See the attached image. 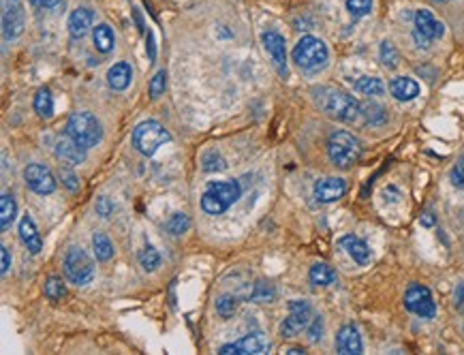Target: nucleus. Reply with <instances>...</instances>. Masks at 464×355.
Wrapping results in <instances>:
<instances>
[{
  "mask_svg": "<svg viewBox=\"0 0 464 355\" xmlns=\"http://www.w3.org/2000/svg\"><path fill=\"white\" fill-rule=\"evenodd\" d=\"M43 291H45V298L52 300V302H58V300H62L66 296V287H64L62 278H58V276H49L45 280Z\"/></svg>",
  "mask_w": 464,
  "mask_h": 355,
  "instance_id": "31",
  "label": "nucleus"
},
{
  "mask_svg": "<svg viewBox=\"0 0 464 355\" xmlns=\"http://www.w3.org/2000/svg\"><path fill=\"white\" fill-rule=\"evenodd\" d=\"M390 90L398 101H413L420 95V84L411 78H396L392 80Z\"/></svg>",
  "mask_w": 464,
  "mask_h": 355,
  "instance_id": "22",
  "label": "nucleus"
},
{
  "mask_svg": "<svg viewBox=\"0 0 464 355\" xmlns=\"http://www.w3.org/2000/svg\"><path fill=\"white\" fill-rule=\"evenodd\" d=\"M172 139V135L167 133V128L157 122V120H145L139 122L133 131V146L137 148V152H141L143 157H152L161 146H165Z\"/></svg>",
  "mask_w": 464,
  "mask_h": 355,
  "instance_id": "6",
  "label": "nucleus"
},
{
  "mask_svg": "<svg viewBox=\"0 0 464 355\" xmlns=\"http://www.w3.org/2000/svg\"><path fill=\"white\" fill-rule=\"evenodd\" d=\"M0 255H3V267H0V272H3V276L9 274V267H11V255H9V248L3 246L0 248Z\"/></svg>",
  "mask_w": 464,
  "mask_h": 355,
  "instance_id": "45",
  "label": "nucleus"
},
{
  "mask_svg": "<svg viewBox=\"0 0 464 355\" xmlns=\"http://www.w3.org/2000/svg\"><path fill=\"white\" fill-rule=\"evenodd\" d=\"M16 212H18V205H16L13 195L11 193H3V199H0V229L7 231L13 225Z\"/></svg>",
  "mask_w": 464,
  "mask_h": 355,
  "instance_id": "25",
  "label": "nucleus"
},
{
  "mask_svg": "<svg viewBox=\"0 0 464 355\" xmlns=\"http://www.w3.org/2000/svg\"><path fill=\"white\" fill-rule=\"evenodd\" d=\"M20 238L22 242L26 244V248L32 253V255H39L41 248H43V240L37 231V225L35 221L30 219V215H24L22 221H20Z\"/></svg>",
  "mask_w": 464,
  "mask_h": 355,
  "instance_id": "20",
  "label": "nucleus"
},
{
  "mask_svg": "<svg viewBox=\"0 0 464 355\" xmlns=\"http://www.w3.org/2000/svg\"><path fill=\"white\" fill-rule=\"evenodd\" d=\"M26 28V9L22 0H5L3 35L5 39H18Z\"/></svg>",
  "mask_w": 464,
  "mask_h": 355,
  "instance_id": "12",
  "label": "nucleus"
},
{
  "mask_svg": "<svg viewBox=\"0 0 464 355\" xmlns=\"http://www.w3.org/2000/svg\"><path fill=\"white\" fill-rule=\"evenodd\" d=\"M347 193V182L343 178H321L315 182V199L321 203H334Z\"/></svg>",
  "mask_w": 464,
  "mask_h": 355,
  "instance_id": "16",
  "label": "nucleus"
},
{
  "mask_svg": "<svg viewBox=\"0 0 464 355\" xmlns=\"http://www.w3.org/2000/svg\"><path fill=\"white\" fill-rule=\"evenodd\" d=\"M32 3L41 9H47V11H56L64 5V0H32Z\"/></svg>",
  "mask_w": 464,
  "mask_h": 355,
  "instance_id": "43",
  "label": "nucleus"
},
{
  "mask_svg": "<svg viewBox=\"0 0 464 355\" xmlns=\"http://www.w3.org/2000/svg\"><path fill=\"white\" fill-rule=\"evenodd\" d=\"M453 306H456V311L464 313V282H460L453 291Z\"/></svg>",
  "mask_w": 464,
  "mask_h": 355,
  "instance_id": "44",
  "label": "nucleus"
},
{
  "mask_svg": "<svg viewBox=\"0 0 464 355\" xmlns=\"http://www.w3.org/2000/svg\"><path fill=\"white\" fill-rule=\"evenodd\" d=\"M347 9L353 18H364L372 11V0H347Z\"/></svg>",
  "mask_w": 464,
  "mask_h": 355,
  "instance_id": "38",
  "label": "nucleus"
},
{
  "mask_svg": "<svg viewBox=\"0 0 464 355\" xmlns=\"http://www.w3.org/2000/svg\"><path fill=\"white\" fill-rule=\"evenodd\" d=\"M315 103L317 107L330 116L332 120L338 122H355L357 116H362L359 112V103L345 90L334 88V86H319L313 90Z\"/></svg>",
  "mask_w": 464,
  "mask_h": 355,
  "instance_id": "1",
  "label": "nucleus"
},
{
  "mask_svg": "<svg viewBox=\"0 0 464 355\" xmlns=\"http://www.w3.org/2000/svg\"><path fill=\"white\" fill-rule=\"evenodd\" d=\"M214 308H216L220 319H231V317H234V313H236V308H238V300L234 296H229V294H222V296L216 298Z\"/></svg>",
  "mask_w": 464,
  "mask_h": 355,
  "instance_id": "30",
  "label": "nucleus"
},
{
  "mask_svg": "<svg viewBox=\"0 0 464 355\" xmlns=\"http://www.w3.org/2000/svg\"><path fill=\"white\" fill-rule=\"evenodd\" d=\"M405 306L409 313L422 317V319H432L436 315V304L432 300V294L424 285H411L405 294Z\"/></svg>",
  "mask_w": 464,
  "mask_h": 355,
  "instance_id": "10",
  "label": "nucleus"
},
{
  "mask_svg": "<svg viewBox=\"0 0 464 355\" xmlns=\"http://www.w3.org/2000/svg\"><path fill=\"white\" fill-rule=\"evenodd\" d=\"M311 317H313L311 304H308L306 300H291V302H289V315H287V319H285L282 325H280V336H282V338H293V336H297L302 330L308 327V323L313 321Z\"/></svg>",
  "mask_w": 464,
  "mask_h": 355,
  "instance_id": "8",
  "label": "nucleus"
},
{
  "mask_svg": "<svg viewBox=\"0 0 464 355\" xmlns=\"http://www.w3.org/2000/svg\"><path fill=\"white\" fill-rule=\"evenodd\" d=\"M165 88H167V73L165 71H159V73L150 80V88H148L150 99H159L165 92Z\"/></svg>",
  "mask_w": 464,
  "mask_h": 355,
  "instance_id": "37",
  "label": "nucleus"
},
{
  "mask_svg": "<svg viewBox=\"0 0 464 355\" xmlns=\"http://www.w3.org/2000/svg\"><path fill=\"white\" fill-rule=\"evenodd\" d=\"M201 165H203V172H222L225 167H227V163H225V159L216 152V150H210V152H206L203 155V159H201Z\"/></svg>",
  "mask_w": 464,
  "mask_h": 355,
  "instance_id": "36",
  "label": "nucleus"
},
{
  "mask_svg": "<svg viewBox=\"0 0 464 355\" xmlns=\"http://www.w3.org/2000/svg\"><path fill=\"white\" fill-rule=\"evenodd\" d=\"M287 353H289V355H299V353H304V349H302V347H293V349H289Z\"/></svg>",
  "mask_w": 464,
  "mask_h": 355,
  "instance_id": "49",
  "label": "nucleus"
},
{
  "mask_svg": "<svg viewBox=\"0 0 464 355\" xmlns=\"http://www.w3.org/2000/svg\"><path fill=\"white\" fill-rule=\"evenodd\" d=\"M340 246H343V248L349 253V257H351L355 263H359V265H366V263H370V259H372L370 246H368L364 240L355 238V236H343V238H340Z\"/></svg>",
  "mask_w": 464,
  "mask_h": 355,
  "instance_id": "19",
  "label": "nucleus"
},
{
  "mask_svg": "<svg viewBox=\"0 0 464 355\" xmlns=\"http://www.w3.org/2000/svg\"><path fill=\"white\" fill-rule=\"evenodd\" d=\"M64 131H66V135H71L77 141V144H82L86 150L95 148L103 139V126L97 120V116H93L90 112L71 114V118L66 120Z\"/></svg>",
  "mask_w": 464,
  "mask_h": 355,
  "instance_id": "5",
  "label": "nucleus"
},
{
  "mask_svg": "<svg viewBox=\"0 0 464 355\" xmlns=\"http://www.w3.org/2000/svg\"><path fill=\"white\" fill-rule=\"evenodd\" d=\"M56 157L66 165H82L86 161V148L71 135H64L56 141Z\"/></svg>",
  "mask_w": 464,
  "mask_h": 355,
  "instance_id": "15",
  "label": "nucleus"
},
{
  "mask_svg": "<svg viewBox=\"0 0 464 355\" xmlns=\"http://www.w3.org/2000/svg\"><path fill=\"white\" fill-rule=\"evenodd\" d=\"M328 45L313 37V35H306L297 41V45L293 47V62L306 71V73H317L328 64Z\"/></svg>",
  "mask_w": 464,
  "mask_h": 355,
  "instance_id": "3",
  "label": "nucleus"
},
{
  "mask_svg": "<svg viewBox=\"0 0 464 355\" xmlns=\"http://www.w3.org/2000/svg\"><path fill=\"white\" fill-rule=\"evenodd\" d=\"M131 80H133V68L129 62H116L114 66H109L107 71V84L109 88L114 90H126L131 86Z\"/></svg>",
  "mask_w": 464,
  "mask_h": 355,
  "instance_id": "21",
  "label": "nucleus"
},
{
  "mask_svg": "<svg viewBox=\"0 0 464 355\" xmlns=\"http://www.w3.org/2000/svg\"><path fill=\"white\" fill-rule=\"evenodd\" d=\"M95 22V13L88 7H77L71 16H69V32L73 39H84Z\"/></svg>",
  "mask_w": 464,
  "mask_h": 355,
  "instance_id": "18",
  "label": "nucleus"
},
{
  "mask_svg": "<svg viewBox=\"0 0 464 355\" xmlns=\"http://www.w3.org/2000/svg\"><path fill=\"white\" fill-rule=\"evenodd\" d=\"M422 225H426V227H432V225H434V219H432V215H424V217H422Z\"/></svg>",
  "mask_w": 464,
  "mask_h": 355,
  "instance_id": "47",
  "label": "nucleus"
},
{
  "mask_svg": "<svg viewBox=\"0 0 464 355\" xmlns=\"http://www.w3.org/2000/svg\"><path fill=\"white\" fill-rule=\"evenodd\" d=\"M434 3H447V0H434Z\"/></svg>",
  "mask_w": 464,
  "mask_h": 355,
  "instance_id": "50",
  "label": "nucleus"
},
{
  "mask_svg": "<svg viewBox=\"0 0 464 355\" xmlns=\"http://www.w3.org/2000/svg\"><path fill=\"white\" fill-rule=\"evenodd\" d=\"M167 231L172 234V236H182V234H186L189 231V227H191V219L184 215V212H176V215L167 221Z\"/></svg>",
  "mask_w": 464,
  "mask_h": 355,
  "instance_id": "34",
  "label": "nucleus"
},
{
  "mask_svg": "<svg viewBox=\"0 0 464 355\" xmlns=\"http://www.w3.org/2000/svg\"><path fill=\"white\" fill-rule=\"evenodd\" d=\"M336 351L343 355H357L362 353V336L353 323H347L336 334Z\"/></svg>",
  "mask_w": 464,
  "mask_h": 355,
  "instance_id": "17",
  "label": "nucleus"
},
{
  "mask_svg": "<svg viewBox=\"0 0 464 355\" xmlns=\"http://www.w3.org/2000/svg\"><path fill=\"white\" fill-rule=\"evenodd\" d=\"M133 16H135V22H137L139 30H143V22H141V16H139V11H137V9H135V13H133Z\"/></svg>",
  "mask_w": 464,
  "mask_h": 355,
  "instance_id": "48",
  "label": "nucleus"
},
{
  "mask_svg": "<svg viewBox=\"0 0 464 355\" xmlns=\"http://www.w3.org/2000/svg\"><path fill=\"white\" fill-rule=\"evenodd\" d=\"M95 207H97V215H99L101 219H109V217H112V212H114V203H112L107 197H99Z\"/></svg>",
  "mask_w": 464,
  "mask_h": 355,
  "instance_id": "41",
  "label": "nucleus"
},
{
  "mask_svg": "<svg viewBox=\"0 0 464 355\" xmlns=\"http://www.w3.org/2000/svg\"><path fill=\"white\" fill-rule=\"evenodd\" d=\"M263 41V49L268 52V56L272 58V64L276 68V73L280 78H287V47H285V37L274 32V30H268L263 32L261 37Z\"/></svg>",
  "mask_w": 464,
  "mask_h": 355,
  "instance_id": "14",
  "label": "nucleus"
},
{
  "mask_svg": "<svg viewBox=\"0 0 464 355\" xmlns=\"http://www.w3.org/2000/svg\"><path fill=\"white\" fill-rule=\"evenodd\" d=\"M60 180H62V184H64L69 191H77V186H80V184H77V178H75L69 169H60Z\"/></svg>",
  "mask_w": 464,
  "mask_h": 355,
  "instance_id": "42",
  "label": "nucleus"
},
{
  "mask_svg": "<svg viewBox=\"0 0 464 355\" xmlns=\"http://www.w3.org/2000/svg\"><path fill=\"white\" fill-rule=\"evenodd\" d=\"M274 298H276V291H274V287L270 285V282H266V280H259L257 285L253 287V291H251V300L257 302V304L272 302Z\"/></svg>",
  "mask_w": 464,
  "mask_h": 355,
  "instance_id": "33",
  "label": "nucleus"
},
{
  "mask_svg": "<svg viewBox=\"0 0 464 355\" xmlns=\"http://www.w3.org/2000/svg\"><path fill=\"white\" fill-rule=\"evenodd\" d=\"M449 180H451V184H453L456 188L464 191V157H460V159L456 161V165H453V169H451V174H449Z\"/></svg>",
  "mask_w": 464,
  "mask_h": 355,
  "instance_id": "39",
  "label": "nucleus"
},
{
  "mask_svg": "<svg viewBox=\"0 0 464 355\" xmlns=\"http://www.w3.org/2000/svg\"><path fill=\"white\" fill-rule=\"evenodd\" d=\"M308 278H311L313 287H328L336 280V272L328 263H315L311 272H308Z\"/></svg>",
  "mask_w": 464,
  "mask_h": 355,
  "instance_id": "23",
  "label": "nucleus"
},
{
  "mask_svg": "<svg viewBox=\"0 0 464 355\" xmlns=\"http://www.w3.org/2000/svg\"><path fill=\"white\" fill-rule=\"evenodd\" d=\"M64 274L69 282L77 287H84L95 278V261L88 257V253L80 246H71L64 255Z\"/></svg>",
  "mask_w": 464,
  "mask_h": 355,
  "instance_id": "7",
  "label": "nucleus"
},
{
  "mask_svg": "<svg viewBox=\"0 0 464 355\" xmlns=\"http://www.w3.org/2000/svg\"><path fill=\"white\" fill-rule=\"evenodd\" d=\"M242 197V186L236 180H225V182H210L206 193L201 195V210L206 215H222L238 199Z\"/></svg>",
  "mask_w": 464,
  "mask_h": 355,
  "instance_id": "2",
  "label": "nucleus"
},
{
  "mask_svg": "<svg viewBox=\"0 0 464 355\" xmlns=\"http://www.w3.org/2000/svg\"><path fill=\"white\" fill-rule=\"evenodd\" d=\"M24 182L37 195H52L56 191L54 174L45 165H39V163H32L24 169Z\"/></svg>",
  "mask_w": 464,
  "mask_h": 355,
  "instance_id": "13",
  "label": "nucleus"
},
{
  "mask_svg": "<svg viewBox=\"0 0 464 355\" xmlns=\"http://www.w3.org/2000/svg\"><path fill=\"white\" fill-rule=\"evenodd\" d=\"M328 157L336 167L349 169L362 159V144L347 131H334L328 137Z\"/></svg>",
  "mask_w": 464,
  "mask_h": 355,
  "instance_id": "4",
  "label": "nucleus"
},
{
  "mask_svg": "<svg viewBox=\"0 0 464 355\" xmlns=\"http://www.w3.org/2000/svg\"><path fill=\"white\" fill-rule=\"evenodd\" d=\"M355 90L366 95V97H381L385 92V86L379 78H368L366 76V78H359L355 82Z\"/></svg>",
  "mask_w": 464,
  "mask_h": 355,
  "instance_id": "29",
  "label": "nucleus"
},
{
  "mask_svg": "<svg viewBox=\"0 0 464 355\" xmlns=\"http://www.w3.org/2000/svg\"><path fill=\"white\" fill-rule=\"evenodd\" d=\"M359 112L364 116V120L368 124H383L385 120H388V114H385V109L374 103V101H366V103H359Z\"/></svg>",
  "mask_w": 464,
  "mask_h": 355,
  "instance_id": "26",
  "label": "nucleus"
},
{
  "mask_svg": "<svg viewBox=\"0 0 464 355\" xmlns=\"http://www.w3.org/2000/svg\"><path fill=\"white\" fill-rule=\"evenodd\" d=\"M268 351H270V340L266 338V334L251 332L244 338H240L238 342L222 344L218 353L220 355H263Z\"/></svg>",
  "mask_w": 464,
  "mask_h": 355,
  "instance_id": "11",
  "label": "nucleus"
},
{
  "mask_svg": "<svg viewBox=\"0 0 464 355\" xmlns=\"http://www.w3.org/2000/svg\"><path fill=\"white\" fill-rule=\"evenodd\" d=\"M321 334H323V317H313L311 321V327H308V338H311V342H317L321 340Z\"/></svg>",
  "mask_w": 464,
  "mask_h": 355,
  "instance_id": "40",
  "label": "nucleus"
},
{
  "mask_svg": "<svg viewBox=\"0 0 464 355\" xmlns=\"http://www.w3.org/2000/svg\"><path fill=\"white\" fill-rule=\"evenodd\" d=\"M445 35V26L426 9L415 11V30H413V39L417 43V47H430L432 41L441 39Z\"/></svg>",
  "mask_w": 464,
  "mask_h": 355,
  "instance_id": "9",
  "label": "nucleus"
},
{
  "mask_svg": "<svg viewBox=\"0 0 464 355\" xmlns=\"http://www.w3.org/2000/svg\"><path fill=\"white\" fill-rule=\"evenodd\" d=\"M148 56H150V60H154L157 58V49H154V37H152V32H148Z\"/></svg>",
  "mask_w": 464,
  "mask_h": 355,
  "instance_id": "46",
  "label": "nucleus"
},
{
  "mask_svg": "<svg viewBox=\"0 0 464 355\" xmlns=\"http://www.w3.org/2000/svg\"><path fill=\"white\" fill-rule=\"evenodd\" d=\"M139 265L143 267V272H154L159 265H161V255L154 246H145L141 253H139Z\"/></svg>",
  "mask_w": 464,
  "mask_h": 355,
  "instance_id": "32",
  "label": "nucleus"
},
{
  "mask_svg": "<svg viewBox=\"0 0 464 355\" xmlns=\"http://www.w3.org/2000/svg\"><path fill=\"white\" fill-rule=\"evenodd\" d=\"M379 56H381V62H383L385 66H388V68H396V66H398L400 56H398L394 43L383 41V43H381V52H379Z\"/></svg>",
  "mask_w": 464,
  "mask_h": 355,
  "instance_id": "35",
  "label": "nucleus"
},
{
  "mask_svg": "<svg viewBox=\"0 0 464 355\" xmlns=\"http://www.w3.org/2000/svg\"><path fill=\"white\" fill-rule=\"evenodd\" d=\"M35 112L45 120L54 116V99H52V92L47 88H41L35 95Z\"/></svg>",
  "mask_w": 464,
  "mask_h": 355,
  "instance_id": "28",
  "label": "nucleus"
},
{
  "mask_svg": "<svg viewBox=\"0 0 464 355\" xmlns=\"http://www.w3.org/2000/svg\"><path fill=\"white\" fill-rule=\"evenodd\" d=\"M93 248H95V257L99 261H109L114 257V244L109 242V238L101 231H97L93 236Z\"/></svg>",
  "mask_w": 464,
  "mask_h": 355,
  "instance_id": "27",
  "label": "nucleus"
},
{
  "mask_svg": "<svg viewBox=\"0 0 464 355\" xmlns=\"http://www.w3.org/2000/svg\"><path fill=\"white\" fill-rule=\"evenodd\" d=\"M93 41H95V47L97 52L101 54H109L116 45V37H114V30L107 26V24H99L95 30H93Z\"/></svg>",
  "mask_w": 464,
  "mask_h": 355,
  "instance_id": "24",
  "label": "nucleus"
}]
</instances>
